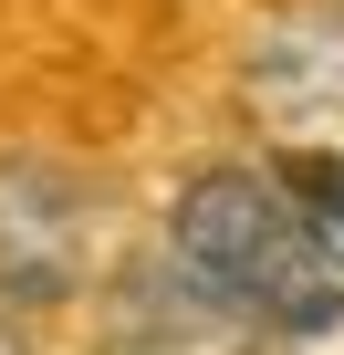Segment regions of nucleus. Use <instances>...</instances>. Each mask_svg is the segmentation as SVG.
<instances>
[{
    "mask_svg": "<svg viewBox=\"0 0 344 355\" xmlns=\"http://www.w3.org/2000/svg\"><path fill=\"white\" fill-rule=\"evenodd\" d=\"M0 355H42V345L21 334V313H0Z\"/></svg>",
    "mask_w": 344,
    "mask_h": 355,
    "instance_id": "nucleus-6",
    "label": "nucleus"
},
{
    "mask_svg": "<svg viewBox=\"0 0 344 355\" xmlns=\"http://www.w3.org/2000/svg\"><path fill=\"white\" fill-rule=\"evenodd\" d=\"M271 334H251L230 303H209L156 241L115 261L105 282V355H261Z\"/></svg>",
    "mask_w": 344,
    "mask_h": 355,
    "instance_id": "nucleus-4",
    "label": "nucleus"
},
{
    "mask_svg": "<svg viewBox=\"0 0 344 355\" xmlns=\"http://www.w3.org/2000/svg\"><path fill=\"white\" fill-rule=\"evenodd\" d=\"M282 178H292V189H302V199H313V209L344 230V157H334V167H282Z\"/></svg>",
    "mask_w": 344,
    "mask_h": 355,
    "instance_id": "nucleus-5",
    "label": "nucleus"
},
{
    "mask_svg": "<svg viewBox=\"0 0 344 355\" xmlns=\"http://www.w3.org/2000/svg\"><path fill=\"white\" fill-rule=\"evenodd\" d=\"M156 251L271 345H323L344 324V230L271 157L178 167V189L156 209Z\"/></svg>",
    "mask_w": 344,
    "mask_h": 355,
    "instance_id": "nucleus-1",
    "label": "nucleus"
},
{
    "mask_svg": "<svg viewBox=\"0 0 344 355\" xmlns=\"http://www.w3.org/2000/svg\"><path fill=\"white\" fill-rule=\"evenodd\" d=\"M105 178L53 157V146H0V313H63L94 282H115L105 251Z\"/></svg>",
    "mask_w": 344,
    "mask_h": 355,
    "instance_id": "nucleus-3",
    "label": "nucleus"
},
{
    "mask_svg": "<svg viewBox=\"0 0 344 355\" xmlns=\"http://www.w3.org/2000/svg\"><path fill=\"white\" fill-rule=\"evenodd\" d=\"M230 115L271 167L344 157V0H261L230 53Z\"/></svg>",
    "mask_w": 344,
    "mask_h": 355,
    "instance_id": "nucleus-2",
    "label": "nucleus"
}]
</instances>
